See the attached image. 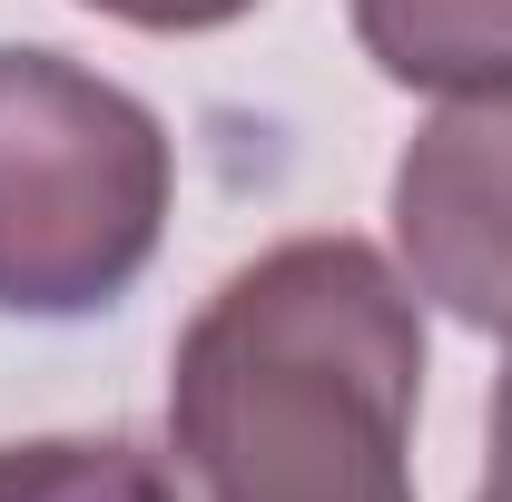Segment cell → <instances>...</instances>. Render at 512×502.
I'll use <instances>...</instances> for the list:
<instances>
[{"label":"cell","mask_w":512,"mask_h":502,"mask_svg":"<svg viewBox=\"0 0 512 502\" xmlns=\"http://www.w3.org/2000/svg\"><path fill=\"white\" fill-rule=\"evenodd\" d=\"M473 502H512V365H503V384H493V443H483Z\"/></svg>","instance_id":"cell-7"},{"label":"cell","mask_w":512,"mask_h":502,"mask_svg":"<svg viewBox=\"0 0 512 502\" xmlns=\"http://www.w3.org/2000/svg\"><path fill=\"white\" fill-rule=\"evenodd\" d=\"M168 197L178 148L138 89L0 40V315H109L168 237Z\"/></svg>","instance_id":"cell-2"},{"label":"cell","mask_w":512,"mask_h":502,"mask_svg":"<svg viewBox=\"0 0 512 502\" xmlns=\"http://www.w3.org/2000/svg\"><path fill=\"white\" fill-rule=\"evenodd\" d=\"M394 247L414 296L473 335H512V89L444 99L394 158Z\"/></svg>","instance_id":"cell-3"},{"label":"cell","mask_w":512,"mask_h":502,"mask_svg":"<svg viewBox=\"0 0 512 502\" xmlns=\"http://www.w3.org/2000/svg\"><path fill=\"white\" fill-rule=\"evenodd\" d=\"M414 404V276L365 237H286L168 355L158 502H414Z\"/></svg>","instance_id":"cell-1"},{"label":"cell","mask_w":512,"mask_h":502,"mask_svg":"<svg viewBox=\"0 0 512 502\" xmlns=\"http://www.w3.org/2000/svg\"><path fill=\"white\" fill-rule=\"evenodd\" d=\"M0 502H158V453L119 434L0 443Z\"/></svg>","instance_id":"cell-5"},{"label":"cell","mask_w":512,"mask_h":502,"mask_svg":"<svg viewBox=\"0 0 512 502\" xmlns=\"http://www.w3.org/2000/svg\"><path fill=\"white\" fill-rule=\"evenodd\" d=\"M355 50L394 89L483 99L512 89V0H355Z\"/></svg>","instance_id":"cell-4"},{"label":"cell","mask_w":512,"mask_h":502,"mask_svg":"<svg viewBox=\"0 0 512 502\" xmlns=\"http://www.w3.org/2000/svg\"><path fill=\"white\" fill-rule=\"evenodd\" d=\"M79 10L128 20V30H158V40H197V30H227V20H247L256 0H79Z\"/></svg>","instance_id":"cell-6"}]
</instances>
